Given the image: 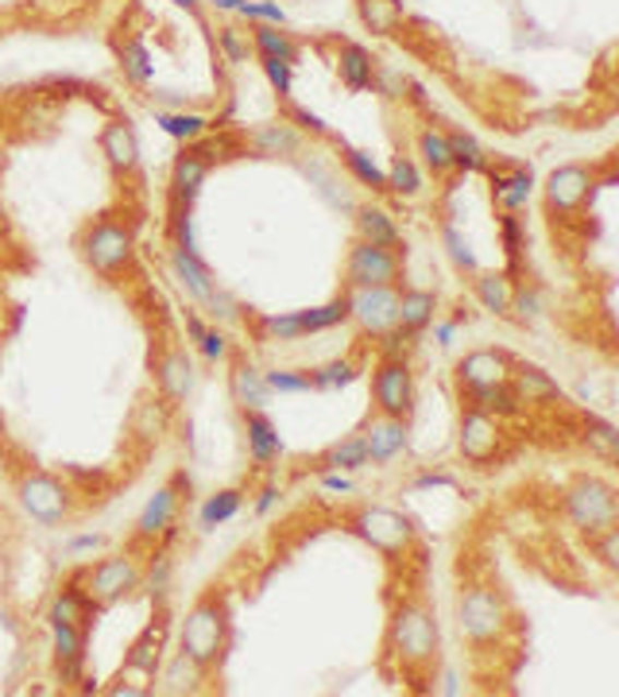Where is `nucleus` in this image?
I'll list each match as a JSON object with an SVG mask.
<instances>
[{
    "instance_id": "41",
    "label": "nucleus",
    "mask_w": 619,
    "mask_h": 697,
    "mask_svg": "<svg viewBox=\"0 0 619 697\" xmlns=\"http://www.w3.org/2000/svg\"><path fill=\"white\" fill-rule=\"evenodd\" d=\"M240 504H245V488H221V493H213L202 508V519H198L202 531H213L217 523H229L240 511Z\"/></svg>"
},
{
    "instance_id": "19",
    "label": "nucleus",
    "mask_w": 619,
    "mask_h": 697,
    "mask_svg": "<svg viewBox=\"0 0 619 697\" xmlns=\"http://www.w3.org/2000/svg\"><path fill=\"white\" fill-rule=\"evenodd\" d=\"M170 272H175L179 287L194 298L198 307H205V303H210V295L217 291V280H213V272L205 268V260L194 252V248H175V245H170Z\"/></svg>"
},
{
    "instance_id": "29",
    "label": "nucleus",
    "mask_w": 619,
    "mask_h": 697,
    "mask_svg": "<svg viewBox=\"0 0 619 697\" xmlns=\"http://www.w3.org/2000/svg\"><path fill=\"white\" fill-rule=\"evenodd\" d=\"M461 400H465V407H480L496 418H515L523 411V403H519L515 388L508 380L484 383V388H461Z\"/></svg>"
},
{
    "instance_id": "18",
    "label": "nucleus",
    "mask_w": 619,
    "mask_h": 697,
    "mask_svg": "<svg viewBox=\"0 0 619 697\" xmlns=\"http://www.w3.org/2000/svg\"><path fill=\"white\" fill-rule=\"evenodd\" d=\"M515 361L503 349H476L457 361V383L461 388H484V383H500L511 376Z\"/></svg>"
},
{
    "instance_id": "50",
    "label": "nucleus",
    "mask_w": 619,
    "mask_h": 697,
    "mask_svg": "<svg viewBox=\"0 0 619 697\" xmlns=\"http://www.w3.org/2000/svg\"><path fill=\"white\" fill-rule=\"evenodd\" d=\"M217 47L225 51V59L229 62H248V55H252V39H248L240 27H233V24H225L217 32Z\"/></svg>"
},
{
    "instance_id": "9",
    "label": "nucleus",
    "mask_w": 619,
    "mask_h": 697,
    "mask_svg": "<svg viewBox=\"0 0 619 697\" xmlns=\"http://www.w3.org/2000/svg\"><path fill=\"white\" fill-rule=\"evenodd\" d=\"M596 190V170L585 167V163H566V167H553L546 175V187H543V202L546 213H550L553 222H566L573 213L585 210V202L593 198Z\"/></svg>"
},
{
    "instance_id": "52",
    "label": "nucleus",
    "mask_w": 619,
    "mask_h": 697,
    "mask_svg": "<svg viewBox=\"0 0 619 697\" xmlns=\"http://www.w3.org/2000/svg\"><path fill=\"white\" fill-rule=\"evenodd\" d=\"M588 543L596 546V554H600V562L608 570H619V528L600 531V535H593Z\"/></svg>"
},
{
    "instance_id": "16",
    "label": "nucleus",
    "mask_w": 619,
    "mask_h": 697,
    "mask_svg": "<svg viewBox=\"0 0 619 697\" xmlns=\"http://www.w3.org/2000/svg\"><path fill=\"white\" fill-rule=\"evenodd\" d=\"M155 380L167 403H187L190 391H194V361L182 345L163 349V357L155 361Z\"/></svg>"
},
{
    "instance_id": "2",
    "label": "nucleus",
    "mask_w": 619,
    "mask_h": 697,
    "mask_svg": "<svg viewBox=\"0 0 619 697\" xmlns=\"http://www.w3.org/2000/svg\"><path fill=\"white\" fill-rule=\"evenodd\" d=\"M388 651L400 659L407 671H430V666L438 663V621H433L422 593L403 596V601L391 609Z\"/></svg>"
},
{
    "instance_id": "59",
    "label": "nucleus",
    "mask_w": 619,
    "mask_h": 697,
    "mask_svg": "<svg viewBox=\"0 0 619 697\" xmlns=\"http://www.w3.org/2000/svg\"><path fill=\"white\" fill-rule=\"evenodd\" d=\"M175 4H179V9H187L190 16H198V20H202V0H175Z\"/></svg>"
},
{
    "instance_id": "49",
    "label": "nucleus",
    "mask_w": 619,
    "mask_h": 697,
    "mask_svg": "<svg viewBox=\"0 0 619 697\" xmlns=\"http://www.w3.org/2000/svg\"><path fill=\"white\" fill-rule=\"evenodd\" d=\"M441 237H445V252H450V260L453 264H457V272H480V268H476V256H473V248H468V240L461 237L457 229H453V225H445V229H441Z\"/></svg>"
},
{
    "instance_id": "15",
    "label": "nucleus",
    "mask_w": 619,
    "mask_h": 697,
    "mask_svg": "<svg viewBox=\"0 0 619 697\" xmlns=\"http://www.w3.org/2000/svg\"><path fill=\"white\" fill-rule=\"evenodd\" d=\"M167 631H170V616H167V609H159V616H152V624H147V628L140 631L136 643H132L120 674H140L144 682H155L159 663H163V647H167Z\"/></svg>"
},
{
    "instance_id": "47",
    "label": "nucleus",
    "mask_w": 619,
    "mask_h": 697,
    "mask_svg": "<svg viewBox=\"0 0 619 697\" xmlns=\"http://www.w3.org/2000/svg\"><path fill=\"white\" fill-rule=\"evenodd\" d=\"M263 383L272 391H283V395H302L310 388V373L306 368H275V373H263Z\"/></svg>"
},
{
    "instance_id": "40",
    "label": "nucleus",
    "mask_w": 619,
    "mask_h": 697,
    "mask_svg": "<svg viewBox=\"0 0 619 697\" xmlns=\"http://www.w3.org/2000/svg\"><path fill=\"white\" fill-rule=\"evenodd\" d=\"M310 373V388L314 391H337L345 388V383H353L360 376V365L348 357H337L330 361V365H318V368H306Z\"/></svg>"
},
{
    "instance_id": "26",
    "label": "nucleus",
    "mask_w": 619,
    "mask_h": 697,
    "mask_svg": "<svg viewBox=\"0 0 619 697\" xmlns=\"http://www.w3.org/2000/svg\"><path fill=\"white\" fill-rule=\"evenodd\" d=\"M205 175H210V163L194 147H187L170 167V205H194V198L202 194Z\"/></svg>"
},
{
    "instance_id": "31",
    "label": "nucleus",
    "mask_w": 619,
    "mask_h": 697,
    "mask_svg": "<svg viewBox=\"0 0 619 697\" xmlns=\"http://www.w3.org/2000/svg\"><path fill=\"white\" fill-rule=\"evenodd\" d=\"M473 295L488 315H511V295L515 283L508 272H473Z\"/></svg>"
},
{
    "instance_id": "54",
    "label": "nucleus",
    "mask_w": 619,
    "mask_h": 697,
    "mask_svg": "<svg viewBox=\"0 0 619 697\" xmlns=\"http://www.w3.org/2000/svg\"><path fill=\"white\" fill-rule=\"evenodd\" d=\"M588 446H596V450L604 453V458H616V430H611L608 423H588Z\"/></svg>"
},
{
    "instance_id": "58",
    "label": "nucleus",
    "mask_w": 619,
    "mask_h": 697,
    "mask_svg": "<svg viewBox=\"0 0 619 697\" xmlns=\"http://www.w3.org/2000/svg\"><path fill=\"white\" fill-rule=\"evenodd\" d=\"M187 330H190V338H202V333H205V322H202V318H198V315H187Z\"/></svg>"
},
{
    "instance_id": "30",
    "label": "nucleus",
    "mask_w": 619,
    "mask_h": 697,
    "mask_svg": "<svg viewBox=\"0 0 619 697\" xmlns=\"http://www.w3.org/2000/svg\"><path fill=\"white\" fill-rule=\"evenodd\" d=\"M248 32H252V51L260 55V59H279L287 62V67H295V62L302 59L298 39L290 32H283L279 24H252Z\"/></svg>"
},
{
    "instance_id": "20",
    "label": "nucleus",
    "mask_w": 619,
    "mask_h": 697,
    "mask_svg": "<svg viewBox=\"0 0 619 697\" xmlns=\"http://www.w3.org/2000/svg\"><path fill=\"white\" fill-rule=\"evenodd\" d=\"M229 395L240 411H263L267 407V395H272V388L263 383V373L245 353H233L229 361Z\"/></svg>"
},
{
    "instance_id": "1",
    "label": "nucleus",
    "mask_w": 619,
    "mask_h": 697,
    "mask_svg": "<svg viewBox=\"0 0 619 697\" xmlns=\"http://www.w3.org/2000/svg\"><path fill=\"white\" fill-rule=\"evenodd\" d=\"M233 639V613H229V596L225 589L210 586L194 604H190L187 621H182V655L194 659L205 674H213L229 651Z\"/></svg>"
},
{
    "instance_id": "39",
    "label": "nucleus",
    "mask_w": 619,
    "mask_h": 697,
    "mask_svg": "<svg viewBox=\"0 0 619 697\" xmlns=\"http://www.w3.org/2000/svg\"><path fill=\"white\" fill-rule=\"evenodd\" d=\"M298 322H302V338L306 333H322V330H333V326H345L348 322V291L337 298H330V303H322V307L298 310Z\"/></svg>"
},
{
    "instance_id": "48",
    "label": "nucleus",
    "mask_w": 619,
    "mask_h": 697,
    "mask_svg": "<svg viewBox=\"0 0 619 697\" xmlns=\"http://www.w3.org/2000/svg\"><path fill=\"white\" fill-rule=\"evenodd\" d=\"M500 229H503V248H508L511 264H519V256H523V248H526V222L519 217V210L503 213Z\"/></svg>"
},
{
    "instance_id": "56",
    "label": "nucleus",
    "mask_w": 619,
    "mask_h": 697,
    "mask_svg": "<svg viewBox=\"0 0 619 697\" xmlns=\"http://www.w3.org/2000/svg\"><path fill=\"white\" fill-rule=\"evenodd\" d=\"M287 117L298 120V128H306V132H314V137H330V128L322 125V117H314V113L302 109V105H290Z\"/></svg>"
},
{
    "instance_id": "34",
    "label": "nucleus",
    "mask_w": 619,
    "mask_h": 697,
    "mask_svg": "<svg viewBox=\"0 0 619 697\" xmlns=\"http://www.w3.org/2000/svg\"><path fill=\"white\" fill-rule=\"evenodd\" d=\"M531 187H535L531 167H515V163H511L508 170H492V198L496 205H503V213L519 210V205L531 198Z\"/></svg>"
},
{
    "instance_id": "11",
    "label": "nucleus",
    "mask_w": 619,
    "mask_h": 697,
    "mask_svg": "<svg viewBox=\"0 0 619 697\" xmlns=\"http://www.w3.org/2000/svg\"><path fill=\"white\" fill-rule=\"evenodd\" d=\"M400 275H403V252L368 245V240H357V245L348 248L345 260L348 287H400Z\"/></svg>"
},
{
    "instance_id": "23",
    "label": "nucleus",
    "mask_w": 619,
    "mask_h": 697,
    "mask_svg": "<svg viewBox=\"0 0 619 697\" xmlns=\"http://www.w3.org/2000/svg\"><path fill=\"white\" fill-rule=\"evenodd\" d=\"M298 147H302V137H298L287 120H279V125H260L245 137V152L260 155V160H290V155H298Z\"/></svg>"
},
{
    "instance_id": "13",
    "label": "nucleus",
    "mask_w": 619,
    "mask_h": 697,
    "mask_svg": "<svg viewBox=\"0 0 619 697\" xmlns=\"http://www.w3.org/2000/svg\"><path fill=\"white\" fill-rule=\"evenodd\" d=\"M16 493H20V504H24L27 516L47 523V528L62 523V519L70 516V508H74V496H70L51 473H24Z\"/></svg>"
},
{
    "instance_id": "38",
    "label": "nucleus",
    "mask_w": 619,
    "mask_h": 697,
    "mask_svg": "<svg viewBox=\"0 0 619 697\" xmlns=\"http://www.w3.org/2000/svg\"><path fill=\"white\" fill-rule=\"evenodd\" d=\"M418 155H422L426 167L438 175V179H445V175H453V152H450V137L441 132V128H422L418 132Z\"/></svg>"
},
{
    "instance_id": "12",
    "label": "nucleus",
    "mask_w": 619,
    "mask_h": 697,
    "mask_svg": "<svg viewBox=\"0 0 619 697\" xmlns=\"http://www.w3.org/2000/svg\"><path fill=\"white\" fill-rule=\"evenodd\" d=\"M348 322L368 338L391 333L400 326V287H348Z\"/></svg>"
},
{
    "instance_id": "53",
    "label": "nucleus",
    "mask_w": 619,
    "mask_h": 697,
    "mask_svg": "<svg viewBox=\"0 0 619 697\" xmlns=\"http://www.w3.org/2000/svg\"><path fill=\"white\" fill-rule=\"evenodd\" d=\"M260 67H263V74H267V82L275 85V94L290 97V70L295 67H287V62H279V59H260Z\"/></svg>"
},
{
    "instance_id": "8",
    "label": "nucleus",
    "mask_w": 619,
    "mask_h": 697,
    "mask_svg": "<svg viewBox=\"0 0 619 697\" xmlns=\"http://www.w3.org/2000/svg\"><path fill=\"white\" fill-rule=\"evenodd\" d=\"M372 400L380 415L410 423V415H415V373H410L407 357H380L372 373Z\"/></svg>"
},
{
    "instance_id": "3",
    "label": "nucleus",
    "mask_w": 619,
    "mask_h": 697,
    "mask_svg": "<svg viewBox=\"0 0 619 697\" xmlns=\"http://www.w3.org/2000/svg\"><path fill=\"white\" fill-rule=\"evenodd\" d=\"M78 256L85 260L90 272L102 280L120 283L136 268V229L117 217H97L78 233Z\"/></svg>"
},
{
    "instance_id": "25",
    "label": "nucleus",
    "mask_w": 619,
    "mask_h": 697,
    "mask_svg": "<svg viewBox=\"0 0 619 697\" xmlns=\"http://www.w3.org/2000/svg\"><path fill=\"white\" fill-rule=\"evenodd\" d=\"M353 217H357V240L391 248V252H403V233H400V225H395V217H391L383 205L365 202V205L353 210Z\"/></svg>"
},
{
    "instance_id": "22",
    "label": "nucleus",
    "mask_w": 619,
    "mask_h": 697,
    "mask_svg": "<svg viewBox=\"0 0 619 697\" xmlns=\"http://www.w3.org/2000/svg\"><path fill=\"white\" fill-rule=\"evenodd\" d=\"M298 465L310 469V473H357V469L368 465L365 438H360V434H353V438H345V442L325 446V450L314 453V458H302Z\"/></svg>"
},
{
    "instance_id": "28",
    "label": "nucleus",
    "mask_w": 619,
    "mask_h": 697,
    "mask_svg": "<svg viewBox=\"0 0 619 697\" xmlns=\"http://www.w3.org/2000/svg\"><path fill=\"white\" fill-rule=\"evenodd\" d=\"M245 434H248V453H252L255 465H275L283 453L275 423L267 418V411H245Z\"/></svg>"
},
{
    "instance_id": "7",
    "label": "nucleus",
    "mask_w": 619,
    "mask_h": 697,
    "mask_svg": "<svg viewBox=\"0 0 619 697\" xmlns=\"http://www.w3.org/2000/svg\"><path fill=\"white\" fill-rule=\"evenodd\" d=\"M457 624L473 643H492L508 628V609L492 586H468L457 596Z\"/></svg>"
},
{
    "instance_id": "37",
    "label": "nucleus",
    "mask_w": 619,
    "mask_h": 697,
    "mask_svg": "<svg viewBox=\"0 0 619 697\" xmlns=\"http://www.w3.org/2000/svg\"><path fill=\"white\" fill-rule=\"evenodd\" d=\"M357 12L372 35H395L403 27L400 0H357Z\"/></svg>"
},
{
    "instance_id": "33",
    "label": "nucleus",
    "mask_w": 619,
    "mask_h": 697,
    "mask_svg": "<svg viewBox=\"0 0 619 697\" xmlns=\"http://www.w3.org/2000/svg\"><path fill=\"white\" fill-rule=\"evenodd\" d=\"M337 74L348 90H368V85H376V59L360 47V43L345 39L337 51Z\"/></svg>"
},
{
    "instance_id": "4",
    "label": "nucleus",
    "mask_w": 619,
    "mask_h": 697,
    "mask_svg": "<svg viewBox=\"0 0 619 697\" xmlns=\"http://www.w3.org/2000/svg\"><path fill=\"white\" fill-rule=\"evenodd\" d=\"M345 531H353L360 543H368L391 562L407 558L415 546V523L403 511L380 508V504H360V508L345 511Z\"/></svg>"
},
{
    "instance_id": "21",
    "label": "nucleus",
    "mask_w": 619,
    "mask_h": 697,
    "mask_svg": "<svg viewBox=\"0 0 619 697\" xmlns=\"http://www.w3.org/2000/svg\"><path fill=\"white\" fill-rule=\"evenodd\" d=\"M360 438H365L368 465H388V461H395L407 450V423H403V418L376 415Z\"/></svg>"
},
{
    "instance_id": "55",
    "label": "nucleus",
    "mask_w": 619,
    "mask_h": 697,
    "mask_svg": "<svg viewBox=\"0 0 619 697\" xmlns=\"http://www.w3.org/2000/svg\"><path fill=\"white\" fill-rule=\"evenodd\" d=\"M198 349H202L210 361H225L229 357V338H225L221 330H205L202 338H198Z\"/></svg>"
},
{
    "instance_id": "27",
    "label": "nucleus",
    "mask_w": 619,
    "mask_h": 697,
    "mask_svg": "<svg viewBox=\"0 0 619 697\" xmlns=\"http://www.w3.org/2000/svg\"><path fill=\"white\" fill-rule=\"evenodd\" d=\"M85 636L90 628L78 624H51V647H55V666H59L62 682H74L85 663Z\"/></svg>"
},
{
    "instance_id": "45",
    "label": "nucleus",
    "mask_w": 619,
    "mask_h": 697,
    "mask_svg": "<svg viewBox=\"0 0 619 697\" xmlns=\"http://www.w3.org/2000/svg\"><path fill=\"white\" fill-rule=\"evenodd\" d=\"M120 67H124V74L132 78L136 85H147V78H152V59H147L144 43H140V39L120 43Z\"/></svg>"
},
{
    "instance_id": "44",
    "label": "nucleus",
    "mask_w": 619,
    "mask_h": 697,
    "mask_svg": "<svg viewBox=\"0 0 619 697\" xmlns=\"http://www.w3.org/2000/svg\"><path fill=\"white\" fill-rule=\"evenodd\" d=\"M453 152V170H488V155L468 132H445Z\"/></svg>"
},
{
    "instance_id": "14",
    "label": "nucleus",
    "mask_w": 619,
    "mask_h": 697,
    "mask_svg": "<svg viewBox=\"0 0 619 697\" xmlns=\"http://www.w3.org/2000/svg\"><path fill=\"white\" fill-rule=\"evenodd\" d=\"M457 450L468 465H488V461H496L503 450V423L480 407H465L461 411Z\"/></svg>"
},
{
    "instance_id": "5",
    "label": "nucleus",
    "mask_w": 619,
    "mask_h": 697,
    "mask_svg": "<svg viewBox=\"0 0 619 697\" xmlns=\"http://www.w3.org/2000/svg\"><path fill=\"white\" fill-rule=\"evenodd\" d=\"M566 516L573 519V528H581L588 539L616 528V519H619L616 488H611L608 481H600V476L581 473L578 481L566 488Z\"/></svg>"
},
{
    "instance_id": "32",
    "label": "nucleus",
    "mask_w": 619,
    "mask_h": 697,
    "mask_svg": "<svg viewBox=\"0 0 619 697\" xmlns=\"http://www.w3.org/2000/svg\"><path fill=\"white\" fill-rule=\"evenodd\" d=\"M433 310H438V295L422 287H407L400 291V330L418 338L426 326L433 322Z\"/></svg>"
},
{
    "instance_id": "51",
    "label": "nucleus",
    "mask_w": 619,
    "mask_h": 697,
    "mask_svg": "<svg viewBox=\"0 0 619 697\" xmlns=\"http://www.w3.org/2000/svg\"><path fill=\"white\" fill-rule=\"evenodd\" d=\"M205 310H210V315L217 318V322H240V318H245V315H240V303H237V298H233L225 287L213 291L210 303H205Z\"/></svg>"
},
{
    "instance_id": "24",
    "label": "nucleus",
    "mask_w": 619,
    "mask_h": 697,
    "mask_svg": "<svg viewBox=\"0 0 619 697\" xmlns=\"http://www.w3.org/2000/svg\"><path fill=\"white\" fill-rule=\"evenodd\" d=\"M508 383L515 388L519 403H535V407H553L561 403V388L550 373H543L538 365H511Z\"/></svg>"
},
{
    "instance_id": "57",
    "label": "nucleus",
    "mask_w": 619,
    "mask_h": 697,
    "mask_svg": "<svg viewBox=\"0 0 619 697\" xmlns=\"http://www.w3.org/2000/svg\"><path fill=\"white\" fill-rule=\"evenodd\" d=\"M322 476H325V488H333V493H348V488H353L345 476H337V473H322Z\"/></svg>"
},
{
    "instance_id": "17",
    "label": "nucleus",
    "mask_w": 619,
    "mask_h": 697,
    "mask_svg": "<svg viewBox=\"0 0 619 697\" xmlns=\"http://www.w3.org/2000/svg\"><path fill=\"white\" fill-rule=\"evenodd\" d=\"M102 152L117 179H136L140 175V144L128 120H109L102 128Z\"/></svg>"
},
{
    "instance_id": "42",
    "label": "nucleus",
    "mask_w": 619,
    "mask_h": 697,
    "mask_svg": "<svg viewBox=\"0 0 619 697\" xmlns=\"http://www.w3.org/2000/svg\"><path fill=\"white\" fill-rule=\"evenodd\" d=\"M388 190L400 198H418L422 194V170L410 155H395L388 167Z\"/></svg>"
},
{
    "instance_id": "60",
    "label": "nucleus",
    "mask_w": 619,
    "mask_h": 697,
    "mask_svg": "<svg viewBox=\"0 0 619 697\" xmlns=\"http://www.w3.org/2000/svg\"><path fill=\"white\" fill-rule=\"evenodd\" d=\"M213 9H229V12H240L245 9V0H210Z\"/></svg>"
},
{
    "instance_id": "46",
    "label": "nucleus",
    "mask_w": 619,
    "mask_h": 697,
    "mask_svg": "<svg viewBox=\"0 0 619 697\" xmlns=\"http://www.w3.org/2000/svg\"><path fill=\"white\" fill-rule=\"evenodd\" d=\"M163 128H167L170 137L187 140V144H194L198 137H205L210 132V120L198 117V113H167V117H159Z\"/></svg>"
},
{
    "instance_id": "43",
    "label": "nucleus",
    "mask_w": 619,
    "mask_h": 697,
    "mask_svg": "<svg viewBox=\"0 0 619 697\" xmlns=\"http://www.w3.org/2000/svg\"><path fill=\"white\" fill-rule=\"evenodd\" d=\"M337 152H341V163H345V167L353 170V179H357L360 187H368V190H388V170L376 167V163L368 160L365 152H357V147H345V144H341Z\"/></svg>"
},
{
    "instance_id": "10",
    "label": "nucleus",
    "mask_w": 619,
    "mask_h": 697,
    "mask_svg": "<svg viewBox=\"0 0 619 697\" xmlns=\"http://www.w3.org/2000/svg\"><path fill=\"white\" fill-rule=\"evenodd\" d=\"M190 496V476L187 473H175L159 493L147 500V508L140 511L136 519V531H132V546H155L159 539L170 535L175 528V519L182 511V500Z\"/></svg>"
},
{
    "instance_id": "35",
    "label": "nucleus",
    "mask_w": 619,
    "mask_h": 697,
    "mask_svg": "<svg viewBox=\"0 0 619 697\" xmlns=\"http://www.w3.org/2000/svg\"><path fill=\"white\" fill-rule=\"evenodd\" d=\"M252 318V315H248ZM248 330L255 333V341L263 345H290V341H302V322H298V310L295 315H260L248 322Z\"/></svg>"
},
{
    "instance_id": "36",
    "label": "nucleus",
    "mask_w": 619,
    "mask_h": 697,
    "mask_svg": "<svg viewBox=\"0 0 619 697\" xmlns=\"http://www.w3.org/2000/svg\"><path fill=\"white\" fill-rule=\"evenodd\" d=\"M94 604L85 601V593L82 589H62L59 596L51 601V609H47V621L51 624H78V628H90L94 624Z\"/></svg>"
},
{
    "instance_id": "6",
    "label": "nucleus",
    "mask_w": 619,
    "mask_h": 697,
    "mask_svg": "<svg viewBox=\"0 0 619 697\" xmlns=\"http://www.w3.org/2000/svg\"><path fill=\"white\" fill-rule=\"evenodd\" d=\"M140 581H144V570H140L136 554L124 551V554H109V558L94 562V566H85L82 578H78V589H82L85 601L94 604V609H109L120 596L140 589Z\"/></svg>"
}]
</instances>
